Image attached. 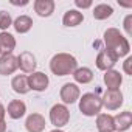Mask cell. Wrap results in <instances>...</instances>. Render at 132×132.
I'll use <instances>...</instances> for the list:
<instances>
[{"label": "cell", "instance_id": "obj_22", "mask_svg": "<svg viewBox=\"0 0 132 132\" xmlns=\"http://www.w3.org/2000/svg\"><path fill=\"white\" fill-rule=\"evenodd\" d=\"M92 14H93V19H96V20H106L113 14V8L107 3H100L93 8Z\"/></svg>", "mask_w": 132, "mask_h": 132}, {"label": "cell", "instance_id": "obj_12", "mask_svg": "<svg viewBox=\"0 0 132 132\" xmlns=\"http://www.w3.org/2000/svg\"><path fill=\"white\" fill-rule=\"evenodd\" d=\"M25 129L28 132H44L45 129V118L40 113H31L27 117Z\"/></svg>", "mask_w": 132, "mask_h": 132}, {"label": "cell", "instance_id": "obj_23", "mask_svg": "<svg viewBox=\"0 0 132 132\" xmlns=\"http://www.w3.org/2000/svg\"><path fill=\"white\" fill-rule=\"evenodd\" d=\"M11 25H13L11 14L6 13V11H0V30H2V31H6Z\"/></svg>", "mask_w": 132, "mask_h": 132}, {"label": "cell", "instance_id": "obj_9", "mask_svg": "<svg viewBox=\"0 0 132 132\" xmlns=\"http://www.w3.org/2000/svg\"><path fill=\"white\" fill-rule=\"evenodd\" d=\"M17 65H19V69L23 72V73H33L36 72V57L31 51H22L19 56H17Z\"/></svg>", "mask_w": 132, "mask_h": 132}, {"label": "cell", "instance_id": "obj_28", "mask_svg": "<svg viewBox=\"0 0 132 132\" xmlns=\"http://www.w3.org/2000/svg\"><path fill=\"white\" fill-rule=\"evenodd\" d=\"M0 132H6V121H0Z\"/></svg>", "mask_w": 132, "mask_h": 132}, {"label": "cell", "instance_id": "obj_27", "mask_svg": "<svg viewBox=\"0 0 132 132\" xmlns=\"http://www.w3.org/2000/svg\"><path fill=\"white\" fill-rule=\"evenodd\" d=\"M5 115H6V109L5 106L0 103V121H5Z\"/></svg>", "mask_w": 132, "mask_h": 132}, {"label": "cell", "instance_id": "obj_4", "mask_svg": "<svg viewBox=\"0 0 132 132\" xmlns=\"http://www.w3.org/2000/svg\"><path fill=\"white\" fill-rule=\"evenodd\" d=\"M50 121L56 129L67 126L70 121V110L65 104H54L50 109Z\"/></svg>", "mask_w": 132, "mask_h": 132}, {"label": "cell", "instance_id": "obj_6", "mask_svg": "<svg viewBox=\"0 0 132 132\" xmlns=\"http://www.w3.org/2000/svg\"><path fill=\"white\" fill-rule=\"evenodd\" d=\"M117 61H118L117 54L112 53L110 50L104 48V50H101V51L98 53L95 64H96V69H98V70L107 72V70H112V69H113V65L117 64Z\"/></svg>", "mask_w": 132, "mask_h": 132}, {"label": "cell", "instance_id": "obj_13", "mask_svg": "<svg viewBox=\"0 0 132 132\" xmlns=\"http://www.w3.org/2000/svg\"><path fill=\"white\" fill-rule=\"evenodd\" d=\"M16 48V39L13 34H10L8 31H2L0 33V54H13Z\"/></svg>", "mask_w": 132, "mask_h": 132}, {"label": "cell", "instance_id": "obj_8", "mask_svg": "<svg viewBox=\"0 0 132 132\" xmlns=\"http://www.w3.org/2000/svg\"><path fill=\"white\" fill-rule=\"evenodd\" d=\"M50 84V79L48 76L44 73V72H33L30 76H28V86H30V90H34V92H44L47 90Z\"/></svg>", "mask_w": 132, "mask_h": 132}, {"label": "cell", "instance_id": "obj_24", "mask_svg": "<svg viewBox=\"0 0 132 132\" xmlns=\"http://www.w3.org/2000/svg\"><path fill=\"white\" fill-rule=\"evenodd\" d=\"M130 22H132V16L129 14V16H126V19H124V30H126V33H127V36H130V34H132V28H130Z\"/></svg>", "mask_w": 132, "mask_h": 132}, {"label": "cell", "instance_id": "obj_17", "mask_svg": "<svg viewBox=\"0 0 132 132\" xmlns=\"http://www.w3.org/2000/svg\"><path fill=\"white\" fill-rule=\"evenodd\" d=\"M96 129H98V132H115L113 117L109 113L96 115Z\"/></svg>", "mask_w": 132, "mask_h": 132}, {"label": "cell", "instance_id": "obj_10", "mask_svg": "<svg viewBox=\"0 0 132 132\" xmlns=\"http://www.w3.org/2000/svg\"><path fill=\"white\" fill-rule=\"evenodd\" d=\"M17 69H19L17 56H14V54H3V56H0V75H2V76L13 75Z\"/></svg>", "mask_w": 132, "mask_h": 132}, {"label": "cell", "instance_id": "obj_15", "mask_svg": "<svg viewBox=\"0 0 132 132\" xmlns=\"http://www.w3.org/2000/svg\"><path fill=\"white\" fill-rule=\"evenodd\" d=\"M84 22V14L78 10H69L67 13H64V17H62V23L69 28H73V27H78Z\"/></svg>", "mask_w": 132, "mask_h": 132}, {"label": "cell", "instance_id": "obj_3", "mask_svg": "<svg viewBox=\"0 0 132 132\" xmlns=\"http://www.w3.org/2000/svg\"><path fill=\"white\" fill-rule=\"evenodd\" d=\"M79 110L82 115L86 117H95V115H100L101 113V109H103V101L101 98L96 95V93H84L82 96H79Z\"/></svg>", "mask_w": 132, "mask_h": 132}, {"label": "cell", "instance_id": "obj_14", "mask_svg": "<svg viewBox=\"0 0 132 132\" xmlns=\"http://www.w3.org/2000/svg\"><path fill=\"white\" fill-rule=\"evenodd\" d=\"M27 112V104L22 101V100H13L10 104H8V109H6V113L10 118L13 120H20Z\"/></svg>", "mask_w": 132, "mask_h": 132}, {"label": "cell", "instance_id": "obj_16", "mask_svg": "<svg viewBox=\"0 0 132 132\" xmlns=\"http://www.w3.org/2000/svg\"><path fill=\"white\" fill-rule=\"evenodd\" d=\"M113 123H115V130L118 132H126L130 124H132V113L129 110H124V112H120L118 115L113 117Z\"/></svg>", "mask_w": 132, "mask_h": 132}, {"label": "cell", "instance_id": "obj_5", "mask_svg": "<svg viewBox=\"0 0 132 132\" xmlns=\"http://www.w3.org/2000/svg\"><path fill=\"white\" fill-rule=\"evenodd\" d=\"M59 96L62 100V104H73L79 100L81 96V90L78 87V84L75 82H65L62 87H61V92H59Z\"/></svg>", "mask_w": 132, "mask_h": 132}, {"label": "cell", "instance_id": "obj_29", "mask_svg": "<svg viewBox=\"0 0 132 132\" xmlns=\"http://www.w3.org/2000/svg\"><path fill=\"white\" fill-rule=\"evenodd\" d=\"M50 132H64L62 129H53V130H50Z\"/></svg>", "mask_w": 132, "mask_h": 132}, {"label": "cell", "instance_id": "obj_7", "mask_svg": "<svg viewBox=\"0 0 132 132\" xmlns=\"http://www.w3.org/2000/svg\"><path fill=\"white\" fill-rule=\"evenodd\" d=\"M101 101L107 110H117L123 106V93L121 90H106Z\"/></svg>", "mask_w": 132, "mask_h": 132}, {"label": "cell", "instance_id": "obj_21", "mask_svg": "<svg viewBox=\"0 0 132 132\" xmlns=\"http://www.w3.org/2000/svg\"><path fill=\"white\" fill-rule=\"evenodd\" d=\"M73 79L78 84H89L93 81V72L89 67H78L73 73Z\"/></svg>", "mask_w": 132, "mask_h": 132}, {"label": "cell", "instance_id": "obj_11", "mask_svg": "<svg viewBox=\"0 0 132 132\" xmlns=\"http://www.w3.org/2000/svg\"><path fill=\"white\" fill-rule=\"evenodd\" d=\"M104 84L107 87V90H120V86L123 84V75L118 70H107L104 72Z\"/></svg>", "mask_w": 132, "mask_h": 132}, {"label": "cell", "instance_id": "obj_1", "mask_svg": "<svg viewBox=\"0 0 132 132\" xmlns=\"http://www.w3.org/2000/svg\"><path fill=\"white\" fill-rule=\"evenodd\" d=\"M103 40H104L106 48L110 50L112 53H115L118 59L129 54V50H130L129 40L120 33V30H117V28H107L104 31Z\"/></svg>", "mask_w": 132, "mask_h": 132}, {"label": "cell", "instance_id": "obj_18", "mask_svg": "<svg viewBox=\"0 0 132 132\" xmlns=\"http://www.w3.org/2000/svg\"><path fill=\"white\" fill-rule=\"evenodd\" d=\"M54 2L53 0H36L34 2V11L40 17H50L54 13Z\"/></svg>", "mask_w": 132, "mask_h": 132}, {"label": "cell", "instance_id": "obj_2", "mask_svg": "<svg viewBox=\"0 0 132 132\" xmlns=\"http://www.w3.org/2000/svg\"><path fill=\"white\" fill-rule=\"evenodd\" d=\"M76 69H78V61L70 53H57L50 61V70L56 76L72 75Z\"/></svg>", "mask_w": 132, "mask_h": 132}, {"label": "cell", "instance_id": "obj_20", "mask_svg": "<svg viewBox=\"0 0 132 132\" xmlns=\"http://www.w3.org/2000/svg\"><path fill=\"white\" fill-rule=\"evenodd\" d=\"M13 27H14L16 33L25 34V33H28L33 28V19L30 16H25V14L23 16H19L16 20H13Z\"/></svg>", "mask_w": 132, "mask_h": 132}, {"label": "cell", "instance_id": "obj_25", "mask_svg": "<svg viewBox=\"0 0 132 132\" xmlns=\"http://www.w3.org/2000/svg\"><path fill=\"white\" fill-rule=\"evenodd\" d=\"M75 5H76V8L87 10V8L92 6V2H90V0H87V2H82V0H75Z\"/></svg>", "mask_w": 132, "mask_h": 132}, {"label": "cell", "instance_id": "obj_26", "mask_svg": "<svg viewBox=\"0 0 132 132\" xmlns=\"http://www.w3.org/2000/svg\"><path fill=\"white\" fill-rule=\"evenodd\" d=\"M130 64H132V57H127L123 64V69H124V73L126 75H132V70H130Z\"/></svg>", "mask_w": 132, "mask_h": 132}, {"label": "cell", "instance_id": "obj_19", "mask_svg": "<svg viewBox=\"0 0 132 132\" xmlns=\"http://www.w3.org/2000/svg\"><path fill=\"white\" fill-rule=\"evenodd\" d=\"M11 87L16 93L19 95H27L30 92V86H28V76L27 75H16L11 81Z\"/></svg>", "mask_w": 132, "mask_h": 132}]
</instances>
